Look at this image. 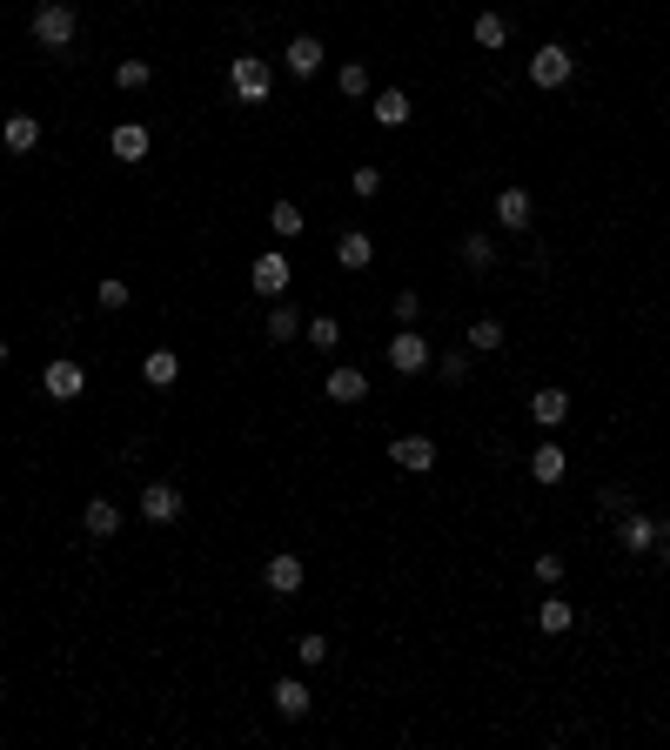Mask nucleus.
I'll use <instances>...</instances> for the list:
<instances>
[{"mask_svg":"<svg viewBox=\"0 0 670 750\" xmlns=\"http://www.w3.org/2000/svg\"><path fill=\"white\" fill-rule=\"evenodd\" d=\"M657 550H670V516H664V523H657Z\"/></svg>","mask_w":670,"mask_h":750,"instance_id":"obj_39","label":"nucleus"},{"mask_svg":"<svg viewBox=\"0 0 670 750\" xmlns=\"http://www.w3.org/2000/svg\"><path fill=\"white\" fill-rule=\"evenodd\" d=\"M530 416L543 422V429H557V422L570 416V396H563V389H536V396H530Z\"/></svg>","mask_w":670,"mask_h":750,"instance_id":"obj_20","label":"nucleus"},{"mask_svg":"<svg viewBox=\"0 0 670 750\" xmlns=\"http://www.w3.org/2000/svg\"><path fill=\"white\" fill-rule=\"evenodd\" d=\"M469 349H503V322H496V315L469 322Z\"/></svg>","mask_w":670,"mask_h":750,"instance_id":"obj_30","label":"nucleus"},{"mask_svg":"<svg viewBox=\"0 0 670 750\" xmlns=\"http://www.w3.org/2000/svg\"><path fill=\"white\" fill-rule=\"evenodd\" d=\"M496 228H510V235L530 228V195H523V188H503V195H496Z\"/></svg>","mask_w":670,"mask_h":750,"instance_id":"obj_13","label":"nucleus"},{"mask_svg":"<svg viewBox=\"0 0 670 750\" xmlns=\"http://www.w3.org/2000/svg\"><path fill=\"white\" fill-rule=\"evenodd\" d=\"M309 684H295V677H282V684H275V710H282V717H309Z\"/></svg>","mask_w":670,"mask_h":750,"instance_id":"obj_23","label":"nucleus"},{"mask_svg":"<svg viewBox=\"0 0 670 750\" xmlns=\"http://www.w3.org/2000/svg\"><path fill=\"white\" fill-rule=\"evenodd\" d=\"M108 148H114V161H148V128H141V121H121V128L108 134Z\"/></svg>","mask_w":670,"mask_h":750,"instance_id":"obj_15","label":"nucleus"},{"mask_svg":"<svg viewBox=\"0 0 670 750\" xmlns=\"http://www.w3.org/2000/svg\"><path fill=\"white\" fill-rule=\"evenodd\" d=\"M335 88L349 94V101H356V94H369V67H362V61H342V67H335Z\"/></svg>","mask_w":670,"mask_h":750,"instance_id":"obj_27","label":"nucleus"},{"mask_svg":"<svg viewBox=\"0 0 670 750\" xmlns=\"http://www.w3.org/2000/svg\"><path fill=\"white\" fill-rule=\"evenodd\" d=\"M148 81H155V67H148V61H134V54L114 67V88H121V94H141Z\"/></svg>","mask_w":670,"mask_h":750,"instance_id":"obj_25","label":"nucleus"},{"mask_svg":"<svg viewBox=\"0 0 670 750\" xmlns=\"http://www.w3.org/2000/svg\"><path fill=\"white\" fill-rule=\"evenodd\" d=\"M570 74H577V54H570V47H536L530 54V81L536 88H563V81H570Z\"/></svg>","mask_w":670,"mask_h":750,"instance_id":"obj_4","label":"nucleus"},{"mask_svg":"<svg viewBox=\"0 0 670 750\" xmlns=\"http://www.w3.org/2000/svg\"><path fill=\"white\" fill-rule=\"evenodd\" d=\"M349 188H356V195H376V188H382V168H369V161H362L356 175H349Z\"/></svg>","mask_w":670,"mask_h":750,"instance_id":"obj_35","label":"nucleus"},{"mask_svg":"<svg viewBox=\"0 0 670 750\" xmlns=\"http://www.w3.org/2000/svg\"><path fill=\"white\" fill-rule=\"evenodd\" d=\"M536 583H550V590L563 583V556H557V550H543V556H536Z\"/></svg>","mask_w":670,"mask_h":750,"instance_id":"obj_32","label":"nucleus"},{"mask_svg":"<svg viewBox=\"0 0 670 750\" xmlns=\"http://www.w3.org/2000/svg\"><path fill=\"white\" fill-rule=\"evenodd\" d=\"M597 509H603V516H624V509H630V503H624V489H603Z\"/></svg>","mask_w":670,"mask_h":750,"instance_id":"obj_37","label":"nucleus"},{"mask_svg":"<svg viewBox=\"0 0 670 750\" xmlns=\"http://www.w3.org/2000/svg\"><path fill=\"white\" fill-rule=\"evenodd\" d=\"M563 469H570V456H563L557 442H543V449L530 456V476H536V483H563Z\"/></svg>","mask_w":670,"mask_h":750,"instance_id":"obj_21","label":"nucleus"},{"mask_svg":"<svg viewBox=\"0 0 670 750\" xmlns=\"http://www.w3.org/2000/svg\"><path fill=\"white\" fill-rule=\"evenodd\" d=\"M389 369H396V375H423V369H429V342H423L416 329L389 335Z\"/></svg>","mask_w":670,"mask_h":750,"instance_id":"obj_6","label":"nucleus"},{"mask_svg":"<svg viewBox=\"0 0 670 750\" xmlns=\"http://www.w3.org/2000/svg\"><path fill=\"white\" fill-rule=\"evenodd\" d=\"M322 396L329 402H362L369 396V375L362 369H335V375H322Z\"/></svg>","mask_w":670,"mask_h":750,"instance_id":"obj_14","label":"nucleus"},{"mask_svg":"<svg viewBox=\"0 0 670 750\" xmlns=\"http://www.w3.org/2000/svg\"><path fill=\"white\" fill-rule=\"evenodd\" d=\"M617 543H624L630 556H650V550H657V523L637 516V509H624V516H617Z\"/></svg>","mask_w":670,"mask_h":750,"instance_id":"obj_9","label":"nucleus"},{"mask_svg":"<svg viewBox=\"0 0 670 750\" xmlns=\"http://www.w3.org/2000/svg\"><path fill=\"white\" fill-rule=\"evenodd\" d=\"M322 54H329V47L315 41V34H295V41L282 47V61H289V74H295V81H309V74H322Z\"/></svg>","mask_w":670,"mask_h":750,"instance_id":"obj_8","label":"nucleus"},{"mask_svg":"<svg viewBox=\"0 0 670 750\" xmlns=\"http://www.w3.org/2000/svg\"><path fill=\"white\" fill-rule=\"evenodd\" d=\"M0 362H7V342H0Z\"/></svg>","mask_w":670,"mask_h":750,"instance_id":"obj_40","label":"nucleus"},{"mask_svg":"<svg viewBox=\"0 0 670 750\" xmlns=\"http://www.w3.org/2000/svg\"><path fill=\"white\" fill-rule=\"evenodd\" d=\"M570 623H577V610H570L563 596H543V603H536V630H543V637H563Z\"/></svg>","mask_w":670,"mask_h":750,"instance_id":"obj_17","label":"nucleus"},{"mask_svg":"<svg viewBox=\"0 0 670 750\" xmlns=\"http://www.w3.org/2000/svg\"><path fill=\"white\" fill-rule=\"evenodd\" d=\"M423 315V295H396V322H416Z\"/></svg>","mask_w":670,"mask_h":750,"instance_id":"obj_38","label":"nucleus"},{"mask_svg":"<svg viewBox=\"0 0 670 750\" xmlns=\"http://www.w3.org/2000/svg\"><path fill=\"white\" fill-rule=\"evenodd\" d=\"M0 148H7V155H34V148H41V121H34V114H7Z\"/></svg>","mask_w":670,"mask_h":750,"instance_id":"obj_11","label":"nucleus"},{"mask_svg":"<svg viewBox=\"0 0 670 750\" xmlns=\"http://www.w3.org/2000/svg\"><path fill=\"white\" fill-rule=\"evenodd\" d=\"M101 309H128V282H121V275L101 282Z\"/></svg>","mask_w":670,"mask_h":750,"instance_id":"obj_34","label":"nucleus"},{"mask_svg":"<svg viewBox=\"0 0 670 750\" xmlns=\"http://www.w3.org/2000/svg\"><path fill=\"white\" fill-rule=\"evenodd\" d=\"M175 375H181V362L168 349H155L148 362H141V382H148V389H175Z\"/></svg>","mask_w":670,"mask_h":750,"instance_id":"obj_22","label":"nucleus"},{"mask_svg":"<svg viewBox=\"0 0 670 750\" xmlns=\"http://www.w3.org/2000/svg\"><path fill=\"white\" fill-rule=\"evenodd\" d=\"M389 463L409 469V476H423V469H436V442L429 436H396L389 442Z\"/></svg>","mask_w":670,"mask_h":750,"instance_id":"obj_7","label":"nucleus"},{"mask_svg":"<svg viewBox=\"0 0 670 750\" xmlns=\"http://www.w3.org/2000/svg\"><path fill=\"white\" fill-rule=\"evenodd\" d=\"M510 41V21L503 14H476V47H503Z\"/></svg>","mask_w":670,"mask_h":750,"instance_id":"obj_28","label":"nucleus"},{"mask_svg":"<svg viewBox=\"0 0 670 750\" xmlns=\"http://www.w3.org/2000/svg\"><path fill=\"white\" fill-rule=\"evenodd\" d=\"M463 262L469 268H490L496 262V242H490V235H463Z\"/></svg>","mask_w":670,"mask_h":750,"instance_id":"obj_31","label":"nucleus"},{"mask_svg":"<svg viewBox=\"0 0 670 750\" xmlns=\"http://www.w3.org/2000/svg\"><path fill=\"white\" fill-rule=\"evenodd\" d=\"M289 282H295V268H289V255H282V248H268V255H255V262H248V288H255V295H268V302H282V295H289Z\"/></svg>","mask_w":670,"mask_h":750,"instance_id":"obj_2","label":"nucleus"},{"mask_svg":"<svg viewBox=\"0 0 670 750\" xmlns=\"http://www.w3.org/2000/svg\"><path fill=\"white\" fill-rule=\"evenodd\" d=\"M335 262L342 268H369L376 262V242H369V235H342V242H335Z\"/></svg>","mask_w":670,"mask_h":750,"instance_id":"obj_24","label":"nucleus"},{"mask_svg":"<svg viewBox=\"0 0 670 750\" xmlns=\"http://www.w3.org/2000/svg\"><path fill=\"white\" fill-rule=\"evenodd\" d=\"M81 530L108 543V536H121V509H114L108 496H94V503H88V516H81Z\"/></svg>","mask_w":670,"mask_h":750,"instance_id":"obj_16","label":"nucleus"},{"mask_svg":"<svg viewBox=\"0 0 670 750\" xmlns=\"http://www.w3.org/2000/svg\"><path fill=\"white\" fill-rule=\"evenodd\" d=\"M369 114H376V128H402V121H409L416 108H409V94H402V88H382Z\"/></svg>","mask_w":670,"mask_h":750,"instance_id":"obj_18","label":"nucleus"},{"mask_svg":"<svg viewBox=\"0 0 670 750\" xmlns=\"http://www.w3.org/2000/svg\"><path fill=\"white\" fill-rule=\"evenodd\" d=\"M295 657L302 663H329V637H295Z\"/></svg>","mask_w":670,"mask_h":750,"instance_id":"obj_33","label":"nucleus"},{"mask_svg":"<svg viewBox=\"0 0 670 750\" xmlns=\"http://www.w3.org/2000/svg\"><path fill=\"white\" fill-rule=\"evenodd\" d=\"M302 335H309L315 349H335V342H342V322H335V315H315V322H302Z\"/></svg>","mask_w":670,"mask_h":750,"instance_id":"obj_29","label":"nucleus"},{"mask_svg":"<svg viewBox=\"0 0 670 750\" xmlns=\"http://www.w3.org/2000/svg\"><path fill=\"white\" fill-rule=\"evenodd\" d=\"M74 7H67V0H41V7H34V41L41 47H67L74 41Z\"/></svg>","mask_w":670,"mask_h":750,"instance_id":"obj_3","label":"nucleus"},{"mask_svg":"<svg viewBox=\"0 0 670 750\" xmlns=\"http://www.w3.org/2000/svg\"><path fill=\"white\" fill-rule=\"evenodd\" d=\"M41 389H47L54 402H74L81 389H88V369H81V362H67V355H54V362L41 369Z\"/></svg>","mask_w":670,"mask_h":750,"instance_id":"obj_5","label":"nucleus"},{"mask_svg":"<svg viewBox=\"0 0 670 750\" xmlns=\"http://www.w3.org/2000/svg\"><path fill=\"white\" fill-rule=\"evenodd\" d=\"M443 382H469V355H443Z\"/></svg>","mask_w":670,"mask_h":750,"instance_id":"obj_36","label":"nucleus"},{"mask_svg":"<svg viewBox=\"0 0 670 750\" xmlns=\"http://www.w3.org/2000/svg\"><path fill=\"white\" fill-rule=\"evenodd\" d=\"M228 88H235V101H268L275 67H268L262 54H235V61H228Z\"/></svg>","mask_w":670,"mask_h":750,"instance_id":"obj_1","label":"nucleus"},{"mask_svg":"<svg viewBox=\"0 0 670 750\" xmlns=\"http://www.w3.org/2000/svg\"><path fill=\"white\" fill-rule=\"evenodd\" d=\"M302 208H295V201H275V208H268V228H275V235H282V242H289V235H302Z\"/></svg>","mask_w":670,"mask_h":750,"instance_id":"obj_26","label":"nucleus"},{"mask_svg":"<svg viewBox=\"0 0 670 750\" xmlns=\"http://www.w3.org/2000/svg\"><path fill=\"white\" fill-rule=\"evenodd\" d=\"M262 583H268L275 596H295V590H302V556L275 550V556H268V570H262Z\"/></svg>","mask_w":670,"mask_h":750,"instance_id":"obj_10","label":"nucleus"},{"mask_svg":"<svg viewBox=\"0 0 670 750\" xmlns=\"http://www.w3.org/2000/svg\"><path fill=\"white\" fill-rule=\"evenodd\" d=\"M262 335H268V342H295V335H302V315L289 309V295H282V302H275V309H268Z\"/></svg>","mask_w":670,"mask_h":750,"instance_id":"obj_19","label":"nucleus"},{"mask_svg":"<svg viewBox=\"0 0 670 750\" xmlns=\"http://www.w3.org/2000/svg\"><path fill=\"white\" fill-rule=\"evenodd\" d=\"M141 516H148V523H175L181 516V489L175 483H148L141 489Z\"/></svg>","mask_w":670,"mask_h":750,"instance_id":"obj_12","label":"nucleus"}]
</instances>
